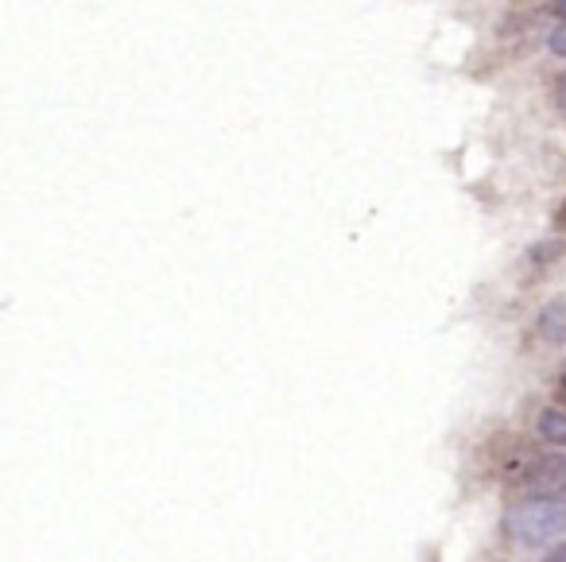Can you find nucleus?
Here are the masks:
<instances>
[{
	"instance_id": "nucleus-1",
	"label": "nucleus",
	"mask_w": 566,
	"mask_h": 562,
	"mask_svg": "<svg viewBox=\"0 0 566 562\" xmlns=\"http://www.w3.org/2000/svg\"><path fill=\"white\" fill-rule=\"evenodd\" d=\"M509 539L520 547H547L558 535H566V504L555 500H524L504 516Z\"/></svg>"
},
{
	"instance_id": "nucleus-2",
	"label": "nucleus",
	"mask_w": 566,
	"mask_h": 562,
	"mask_svg": "<svg viewBox=\"0 0 566 562\" xmlns=\"http://www.w3.org/2000/svg\"><path fill=\"white\" fill-rule=\"evenodd\" d=\"M516 485L524 492H532V500H566V458L558 454H539V458H527L516 473Z\"/></svg>"
},
{
	"instance_id": "nucleus-3",
	"label": "nucleus",
	"mask_w": 566,
	"mask_h": 562,
	"mask_svg": "<svg viewBox=\"0 0 566 562\" xmlns=\"http://www.w3.org/2000/svg\"><path fill=\"white\" fill-rule=\"evenodd\" d=\"M539 337L551 345H566V299H555L539 314Z\"/></svg>"
},
{
	"instance_id": "nucleus-4",
	"label": "nucleus",
	"mask_w": 566,
	"mask_h": 562,
	"mask_svg": "<svg viewBox=\"0 0 566 562\" xmlns=\"http://www.w3.org/2000/svg\"><path fill=\"white\" fill-rule=\"evenodd\" d=\"M535 430H539L543 443L566 446V412H555V407L539 412V419H535Z\"/></svg>"
},
{
	"instance_id": "nucleus-5",
	"label": "nucleus",
	"mask_w": 566,
	"mask_h": 562,
	"mask_svg": "<svg viewBox=\"0 0 566 562\" xmlns=\"http://www.w3.org/2000/svg\"><path fill=\"white\" fill-rule=\"evenodd\" d=\"M547 48L555 51L558 59H566V20H563V24L555 28V32L547 35Z\"/></svg>"
},
{
	"instance_id": "nucleus-6",
	"label": "nucleus",
	"mask_w": 566,
	"mask_h": 562,
	"mask_svg": "<svg viewBox=\"0 0 566 562\" xmlns=\"http://www.w3.org/2000/svg\"><path fill=\"white\" fill-rule=\"evenodd\" d=\"M555 102H558V110L566 113V74H563V79L555 82Z\"/></svg>"
},
{
	"instance_id": "nucleus-7",
	"label": "nucleus",
	"mask_w": 566,
	"mask_h": 562,
	"mask_svg": "<svg viewBox=\"0 0 566 562\" xmlns=\"http://www.w3.org/2000/svg\"><path fill=\"white\" fill-rule=\"evenodd\" d=\"M539 562H566V547H555V551H551L547 559H539Z\"/></svg>"
},
{
	"instance_id": "nucleus-8",
	"label": "nucleus",
	"mask_w": 566,
	"mask_h": 562,
	"mask_svg": "<svg viewBox=\"0 0 566 562\" xmlns=\"http://www.w3.org/2000/svg\"><path fill=\"white\" fill-rule=\"evenodd\" d=\"M558 396L566 399V365H563V373H558Z\"/></svg>"
},
{
	"instance_id": "nucleus-9",
	"label": "nucleus",
	"mask_w": 566,
	"mask_h": 562,
	"mask_svg": "<svg viewBox=\"0 0 566 562\" xmlns=\"http://www.w3.org/2000/svg\"><path fill=\"white\" fill-rule=\"evenodd\" d=\"M555 12H558V17L566 20V0H558V4H555Z\"/></svg>"
}]
</instances>
